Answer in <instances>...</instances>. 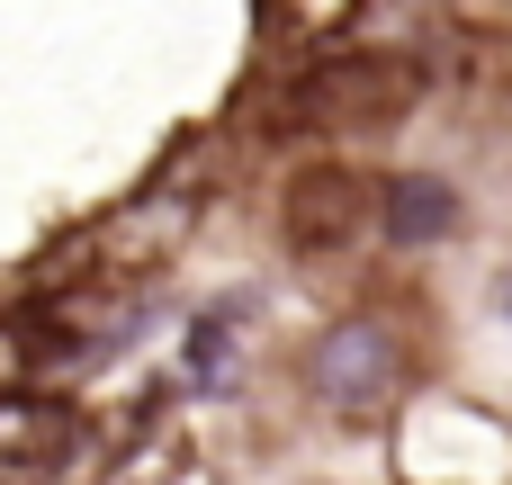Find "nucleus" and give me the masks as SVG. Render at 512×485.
<instances>
[{"label":"nucleus","instance_id":"nucleus-1","mask_svg":"<svg viewBox=\"0 0 512 485\" xmlns=\"http://www.w3.org/2000/svg\"><path fill=\"white\" fill-rule=\"evenodd\" d=\"M315 387H324V405H378L387 387H396V342L378 333V324H342L324 351H315Z\"/></svg>","mask_w":512,"mask_h":485},{"label":"nucleus","instance_id":"nucleus-2","mask_svg":"<svg viewBox=\"0 0 512 485\" xmlns=\"http://www.w3.org/2000/svg\"><path fill=\"white\" fill-rule=\"evenodd\" d=\"M378 225H387V243L423 252V243L459 234V189H450V180H423V171H405V180H387V207H378Z\"/></svg>","mask_w":512,"mask_h":485},{"label":"nucleus","instance_id":"nucleus-3","mask_svg":"<svg viewBox=\"0 0 512 485\" xmlns=\"http://www.w3.org/2000/svg\"><path fill=\"white\" fill-rule=\"evenodd\" d=\"M504 315H512V297H504Z\"/></svg>","mask_w":512,"mask_h":485}]
</instances>
